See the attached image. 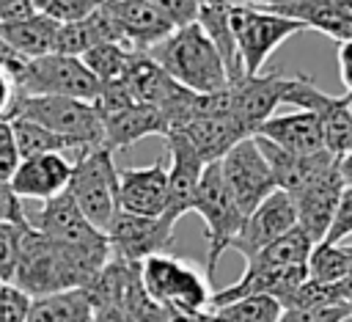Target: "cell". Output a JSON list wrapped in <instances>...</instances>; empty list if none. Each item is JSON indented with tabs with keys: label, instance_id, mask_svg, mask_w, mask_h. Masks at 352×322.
Instances as JSON below:
<instances>
[{
	"label": "cell",
	"instance_id": "6da1fadb",
	"mask_svg": "<svg viewBox=\"0 0 352 322\" xmlns=\"http://www.w3.org/2000/svg\"><path fill=\"white\" fill-rule=\"evenodd\" d=\"M110 259V248H69L58 245L33 226L22 234L19 261L11 286L25 292L30 300L55 292L82 289Z\"/></svg>",
	"mask_w": 352,
	"mask_h": 322
},
{
	"label": "cell",
	"instance_id": "7a4b0ae2",
	"mask_svg": "<svg viewBox=\"0 0 352 322\" xmlns=\"http://www.w3.org/2000/svg\"><path fill=\"white\" fill-rule=\"evenodd\" d=\"M154 61L182 88L192 94H212L228 85V72L223 66V58L209 41V36L198 28V22L176 28L160 44V55Z\"/></svg>",
	"mask_w": 352,
	"mask_h": 322
},
{
	"label": "cell",
	"instance_id": "3957f363",
	"mask_svg": "<svg viewBox=\"0 0 352 322\" xmlns=\"http://www.w3.org/2000/svg\"><path fill=\"white\" fill-rule=\"evenodd\" d=\"M8 118H28L33 124L47 127L50 132L72 140L80 154L102 149V118L94 110L91 102L80 99H66V96H25L16 94Z\"/></svg>",
	"mask_w": 352,
	"mask_h": 322
},
{
	"label": "cell",
	"instance_id": "277c9868",
	"mask_svg": "<svg viewBox=\"0 0 352 322\" xmlns=\"http://www.w3.org/2000/svg\"><path fill=\"white\" fill-rule=\"evenodd\" d=\"M140 281L148 297L170 311L192 316L209 308L212 300L209 278L195 264L179 256L170 253L148 256L146 261H140Z\"/></svg>",
	"mask_w": 352,
	"mask_h": 322
},
{
	"label": "cell",
	"instance_id": "5b68a950",
	"mask_svg": "<svg viewBox=\"0 0 352 322\" xmlns=\"http://www.w3.org/2000/svg\"><path fill=\"white\" fill-rule=\"evenodd\" d=\"M69 195L85 215V220L102 234L113 223L118 209V168L113 162V151L94 149L82 151L72 165V176L66 184Z\"/></svg>",
	"mask_w": 352,
	"mask_h": 322
},
{
	"label": "cell",
	"instance_id": "8992f818",
	"mask_svg": "<svg viewBox=\"0 0 352 322\" xmlns=\"http://www.w3.org/2000/svg\"><path fill=\"white\" fill-rule=\"evenodd\" d=\"M192 212H198L204 226H206V242H209V248H206V278L212 283V275H214V267H217L220 256L231 248V239L239 234V228L245 223L242 209L236 206L231 190L223 182L220 162L204 165V173H201L198 190H195V201H192Z\"/></svg>",
	"mask_w": 352,
	"mask_h": 322
},
{
	"label": "cell",
	"instance_id": "52a82bcc",
	"mask_svg": "<svg viewBox=\"0 0 352 322\" xmlns=\"http://www.w3.org/2000/svg\"><path fill=\"white\" fill-rule=\"evenodd\" d=\"M231 30L236 41V55L242 74L253 77L261 72L267 58L294 33L308 30L302 22L256 8V6H231Z\"/></svg>",
	"mask_w": 352,
	"mask_h": 322
},
{
	"label": "cell",
	"instance_id": "ba28073f",
	"mask_svg": "<svg viewBox=\"0 0 352 322\" xmlns=\"http://www.w3.org/2000/svg\"><path fill=\"white\" fill-rule=\"evenodd\" d=\"M99 91L96 77L85 69L80 58L50 52L41 58H33L16 83V94L25 96H66V99H80L91 102Z\"/></svg>",
	"mask_w": 352,
	"mask_h": 322
},
{
	"label": "cell",
	"instance_id": "9c48e42d",
	"mask_svg": "<svg viewBox=\"0 0 352 322\" xmlns=\"http://www.w3.org/2000/svg\"><path fill=\"white\" fill-rule=\"evenodd\" d=\"M220 173L226 187L231 190L236 206L242 209V215L248 217L267 195H272L278 190L275 176L256 143V138H242L239 143H234L220 160Z\"/></svg>",
	"mask_w": 352,
	"mask_h": 322
},
{
	"label": "cell",
	"instance_id": "30bf717a",
	"mask_svg": "<svg viewBox=\"0 0 352 322\" xmlns=\"http://www.w3.org/2000/svg\"><path fill=\"white\" fill-rule=\"evenodd\" d=\"M104 237L113 259L140 264L148 256L168 253V248L173 245V226L165 223L162 217H140V215L118 212L107 226Z\"/></svg>",
	"mask_w": 352,
	"mask_h": 322
},
{
	"label": "cell",
	"instance_id": "8fae6325",
	"mask_svg": "<svg viewBox=\"0 0 352 322\" xmlns=\"http://www.w3.org/2000/svg\"><path fill=\"white\" fill-rule=\"evenodd\" d=\"M102 11L113 22L118 39L138 52L162 44L176 30L151 0H102Z\"/></svg>",
	"mask_w": 352,
	"mask_h": 322
},
{
	"label": "cell",
	"instance_id": "7c38bea8",
	"mask_svg": "<svg viewBox=\"0 0 352 322\" xmlns=\"http://www.w3.org/2000/svg\"><path fill=\"white\" fill-rule=\"evenodd\" d=\"M36 231H41L44 237H50L58 245H69V248H107V237L94 228L85 215L80 212V206L74 204V198L69 195V190H60L58 195L47 198L41 204V212L36 217V223H30Z\"/></svg>",
	"mask_w": 352,
	"mask_h": 322
},
{
	"label": "cell",
	"instance_id": "4fadbf2b",
	"mask_svg": "<svg viewBox=\"0 0 352 322\" xmlns=\"http://www.w3.org/2000/svg\"><path fill=\"white\" fill-rule=\"evenodd\" d=\"M297 226V215H294V204L283 190H275L272 195H267L242 223L239 234L231 239V248L236 253L245 256V261L250 256H256L261 248H267L270 242H275L278 237H283L286 231H292Z\"/></svg>",
	"mask_w": 352,
	"mask_h": 322
},
{
	"label": "cell",
	"instance_id": "5bb4252c",
	"mask_svg": "<svg viewBox=\"0 0 352 322\" xmlns=\"http://www.w3.org/2000/svg\"><path fill=\"white\" fill-rule=\"evenodd\" d=\"M344 190V179L338 173V165H333L327 173H322L316 182H311L308 187L292 193V204H294V215H297V226L308 234V239L324 242L336 209H338V198Z\"/></svg>",
	"mask_w": 352,
	"mask_h": 322
},
{
	"label": "cell",
	"instance_id": "9a60e30c",
	"mask_svg": "<svg viewBox=\"0 0 352 322\" xmlns=\"http://www.w3.org/2000/svg\"><path fill=\"white\" fill-rule=\"evenodd\" d=\"M168 195H165V212L162 220L176 226V220L187 212H192L195 190L204 173V162L190 149V143L179 135H168Z\"/></svg>",
	"mask_w": 352,
	"mask_h": 322
},
{
	"label": "cell",
	"instance_id": "2e32d148",
	"mask_svg": "<svg viewBox=\"0 0 352 322\" xmlns=\"http://www.w3.org/2000/svg\"><path fill=\"white\" fill-rule=\"evenodd\" d=\"M168 195V160L146 168H118V209L140 217H162Z\"/></svg>",
	"mask_w": 352,
	"mask_h": 322
},
{
	"label": "cell",
	"instance_id": "e0dca14e",
	"mask_svg": "<svg viewBox=\"0 0 352 322\" xmlns=\"http://www.w3.org/2000/svg\"><path fill=\"white\" fill-rule=\"evenodd\" d=\"M264 11L297 19L305 28L322 30L338 44L352 41V0H280Z\"/></svg>",
	"mask_w": 352,
	"mask_h": 322
},
{
	"label": "cell",
	"instance_id": "ac0fdd59",
	"mask_svg": "<svg viewBox=\"0 0 352 322\" xmlns=\"http://www.w3.org/2000/svg\"><path fill=\"white\" fill-rule=\"evenodd\" d=\"M236 91V116L239 124L253 135L258 124H264L270 116H275V107L283 105L289 77L283 74H253L231 80Z\"/></svg>",
	"mask_w": 352,
	"mask_h": 322
},
{
	"label": "cell",
	"instance_id": "d6986e66",
	"mask_svg": "<svg viewBox=\"0 0 352 322\" xmlns=\"http://www.w3.org/2000/svg\"><path fill=\"white\" fill-rule=\"evenodd\" d=\"M256 138V135H253ZM272 176H275V184L278 190H283L286 195L308 187L311 182H316L322 173H327L333 165H336V157H330L327 151H316V154H289L278 146H272L270 140L264 138H256Z\"/></svg>",
	"mask_w": 352,
	"mask_h": 322
},
{
	"label": "cell",
	"instance_id": "ffe728a7",
	"mask_svg": "<svg viewBox=\"0 0 352 322\" xmlns=\"http://www.w3.org/2000/svg\"><path fill=\"white\" fill-rule=\"evenodd\" d=\"M69 176H72V162L63 154H41V157L19 160L8 184L19 198L47 201L60 190H66Z\"/></svg>",
	"mask_w": 352,
	"mask_h": 322
},
{
	"label": "cell",
	"instance_id": "44dd1931",
	"mask_svg": "<svg viewBox=\"0 0 352 322\" xmlns=\"http://www.w3.org/2000/svg\"><path fill=\"white\" fill-rule=\"evenodd\" d=\"M253 135L270 140L272 146H278V149H283L289 154H316V151H324V146H322V124L308 110L270 116L264 124L256 127Z\"/></svg>",
	"mask_w": 352,
	"mask_h": 322
},
{
	"label": "cell",
	"instance_id": "7402d4cb",
	"mask_svg": "<svg viewBox=\"0 0 352 322\" xmlns=\"http://www.w3.org/2000/svg\"><path fill=\"white\" fill-rule=\"evenodd\" d=\"M121 83L126 85V91H129V96H132L135 102L151 105V107H157V110H165V107H170L173 102H179V99H184L187 94H192V91L182 88V85H179L154 58H148L146 52H140V55L132 61V66H129V72H126V77H124Z\"/></svg>",
	"mask_w": 352,
	"mask_h": 322
},
{
	"label": "cell",
	"instance_id": "603a6c76",
	"mask_svg": "<svg viewBox=\"0 0 352 322\" xmlns=\"http://www.w3.org/2000/svg\"><path fill=\"white\" fill-rule=\"evenodd\" d=\"M102 129H104L102 149L116 154L118 149H129L148 135H165V121L157 107L135 102V105L102 118Z\"/></svg>",
	"mask_w": 352,
	"mask_h": 322
},
{
	"label": "cell",
	"instance_id": "cb8c5ba5",
	"mask_svg": "<svg viewBox=\"0 0 352 322\" xmlns=\"http://www.w3.org/2000/svg\"><path fill=\"white\" fill-rule=\"evenodd\" d=\"M168 135L184 138L204 165L217 162L234 143H239L242 138H250V132L239 121H223V118H190L182 129Z\"/></svg>",
	"mask_w": 352,
	"mask_h": 322
},
{
	"label": "cell",
	"instance_id": "d4e9b609",
	"mask_svg": "<svg viewBox=\"0 0 352 322\" xmlns=\"http://www.w3.org/2000/svg\"><path fill=\"white\" fill-rule=\"evenodd\" d=\"M198 28L209 36V41L214 44V50L223 58V66L228 72V80H239L242 74V63L236 55V41H234V30H231V3L226 0H204L195 17Z\"/></svg>",
	"mask_w": 352,
	"mask_h": 322
},
{
	"label": "cell",
	"instance_id": "484cf974",
	"mask_svg": "<svg viewBox=\"0 0 352 322\" xmlns=\"http://www.w3.org/2000/svg\"><path fill=\"white\" fill-rule=\"evenodd\" d=\"M104 41H121L113 22L107 19V14L102 11V6L85 17V19H77V22H66L58 28V36H55V52L60 55H72V58H82L88 50H94L96 44H104ZM124 44V41H121Z\"/></svg>",
	"mask_w": 352,
	"mask_h": 322
},
{
	"label": "cell",
	"instance_id": "4316f807",
	"mask_svg": "<svg viewBox=\"0 0 352 322\" xmlns=\"http://www.w3.org/2000/svg\"><path fill=\"white\" fill-rule=\"evenodd\" d=\"M58 22L33 14L28 19H16V22H6L0 25V39L8 41L19 55H25L28 61L41 58L55 52V36H58Z\"/></svg>",
	"mask_w": 352,
	"mask_h": 322
},
{
	"label": "cell",
	"instance_id": "83f0119b",
	"mask_svg": "<svg viewBox=\"0 0 352 322\" xmlns=\"http://www.w3.org/2000/svg\"><path fill=\"white\" fill-rule=\"evenodd\" d=\"M314 116L322 124V146L330 157H344L352 151V110H349V94L346 96H330L314 110Z\"/></svg>",
	"mask_w": 352,
	"mask_h": 322
},
{
	"label": "cell",
	"instance_id": "f1b7e54d",
	"mask_svg": "<svg viewBox=\"0 0 352 322\" xmlns=\"http://www.w3.org/2000/svg\"><path fill=\"white\" fill-rule=\"evenodd\" d=\"M94 305L82 289L55 292L47 297L30 300L28 322H91Z\"/></svg>",
	"mask_w": 352,
	"mask_h": 322
},
{
	"label": "cell",
	"instance_id": "f546056e",
	"mask_svg": "<svg viewBox=\"0 0 352 322\" xmlns=\"http://www.w3.org/2000/svg\"><path fill=\"white\" fill-rule=\"evenodd\" d=\"M314 242L308 239V234L294 226L292 231H286L283 237H278L275 242H270L267 248H261L256 256H250L245 261V267H258V270H286V267H305L308 256H311Z\"/></svg>",
	"mask_w": 352,
	"mask_h": 322
},
{
	"label": "cell",
	"instance_id": "4dcf8cb0",
	"mask_svg": "<svg viewBox=\"0 0 352 322\" xmlns=\"http://www.w3.org/2000/svg\"><path fill=\"white\" fill-rule=\"evenodd\" d=\"M140 52L132 50L129 44H121V41H104V44H96L94 50H88L80 61L85 63V69L96 77V83H121L132 66V61L138 58Z\"/></svg>",
	"mask_w": 352,
	"mask_h": 322
},
{
	"label": "cell",
	"instance_id": "1f68e13d",
	"mask_svg": "<svg viewBox=\"0 0 352 322\" xmlns=\"http://www.w3.org/2000/svg\"><path fill=\"white\" fill-rule=\"evenodd\" d=\"M8 121H11V132H14V143H16L19 160L41 157V154H63L69 149H77L72 140L50 132L41 124H33L28 118H8Z\"/></svg>",
	"mask_w": 352,
	"mask_h": 322
},
{
	"label": "cell",
	"instance_id": "d6a6232c",
	"mask_svg": "<svg viewBox=\"0 0 352 322\" xmlns=\"http://www.w3.org/2000/svg\"><path fill=\"white\" fill-rule=\"evenodd\" d=\"M352 270V245L341 242H316L305 261L308 281L316 283H338Z\"/></svg>",
	"mask_w": 352,
	"mask_h": 322
},
{
	"label": "cell",
	"instance_id": "836d02e7",
	"mask_svg": "<svg viewBox=\"0 0 352 322\" xmlns=\"http://www.w3.org/2000/svg\"><path fill=\"white\" fill-rule=\"evenodd\" d=\"M212 311L220 322H278L283 314L280 303L270 294L242 297V300H234V303L212 308Z\"/></svg>",
	"mask_w": 352,
	"mask_h": 322
},
{
	"label": "cell",
	"instance_id": "e575fe53",
	"mask_svg": "<svg viewBox=\"0 0 352 322\" xmlns=\"http://www.w3.org/2000/svg\"><path fill=\"white\" fill-rule=\"evenodd\" d=\"M99 6H102V0H33L36 14H41V17L58 22V25L85 19V17H91Z\"/></svg>",
	"mask_w": 352,
	"mask_h": 322
},
{
	"label": "cell",
	"instance_id": "d590c367",
	"mask_svg": "<svg viewBox=\"0 0 352 322\" xmlns=\"http://www.w3.org/2000/svg\"><path fill=\"white\" fill-rule=\"evenodd\" d=\"M28 226L0 223V281L3 283H11V278H14V270L19 261V248H22V234Z\"/></svg>",
	"mask_w": 352,
	"mask_h": 322
},
{
	"label": "cell",
	"instance_id": "8d00e7d4",
	"mask_svg": "<svg viewBox=\"0 0 352 322\" xmlns=\"http://www.w3.org/2000/svg\"><path fill=\"white\" fill-rule=\"evenodd\" d=\"M30 297L11 283L0 286V322H28Z\"/></svg>",
	"mask_w": 352,
	"mask_h": 322
},
{
	"label": "cell",
	"instance_id": "74e56055",
	"mask_svg": "<svg viewBox=\"0 0 352 322\" xmlns=\"http://www.w3.org/2000/svg\"><path fill=\"white\" fill-rule=\"evenodd\" d=\"M349 308L346 305H327V308H286L278 322H346Z\"/></svg>",
	"mask_w": 352,
	"mask_h": 322
},
{
	"label": "cell",
	"instance_id": "f35d334b",
	"mask_svg": "<svg viewBox=\"0 0 352 322\" xmlns=\"http://www.w3.org/2000/svg\"><path fill=\"white\" fill-rule=\"evenodd\" d=\"M349 234H352V184H344L338 209H336V217H333V226H330L324 242H341Z\"/></svg>",
	"mask_w": 352,
	"mask_h": 322
},
{
	"label": "cell",
	"instance_id": "ab89813d",
	"mask_svg": "<svg viewBox=\"0 0 352 322\" xmlns=\"http://www.w3.org/2000/svg\"><path fill=\"white\" fill-rule=\"evenodd\" d=\"M16 165H19V154H16L11 121L0 118V182H8L16 171Z\"/></svg>",
	"mask_w": 352,
	"mask_h": 322
},
{
	"label": "cell",
	"instance_id": "60d3db41",
	"mask_svg": "<svg viewBox=\"0 0 352 322\" xmlns=\"http://www.w3.org/2000/svg\"><path fill=\"white\" fill-rule=\"evenodd\" d=\"M151 3L173 22V28H184L195 22L198 8H201V0H151Z\"/></svg>",
	"mask_w": 352,
	"mask_h": 322
},
{
	"label": "cell",
	"instance_id": "b9f144b4",
	"mask_svg": "<svg viewBox=\"0 0 352 322\" xmlns=\"http://www.w3.org/2000/svg\"><path fill=\"white\" fill-rule=\"evenodd\" d=\"M0 223H16V226H28V215L22 206V198L11 190L8 182H0Z\"/></svg>",
	"mask_w": 352,
	"mask_h": 322
},
{
	"label": "cell",
	"instance_id": "7bdbcfd3",
	"mask_svg": "<svg viewBox=\"0 0 352 322\" xmlns=\"http://www.w3.org/2000/svg\"><path fill=\"white\" fill-rule=\"evenodd\" d=\"M28 58L25 55H19L8 41H3L0 39V74H6L14 85L22 80V74H25V69H28Z\"/></svg>",
	"mask_w": 352,
	"mask_h": 322
},
{
	"label": "cell",
	"instance_id": "ee69618b",
	"mask_svg": "<svg viewBox=\"0 0 352 322\" xmlns=\"http://www.w3.org/2000/svg\"><path fill=\"white\" fill-rule=\"evenodd\" d=\"M33 14H36L33 0H0V25L16 22V19H28Z\"/></svg>",
	"mask_w": 352,
	"mask_h": 322
},
{
	"label": "cell",
	"instance_id": "f6af8a7d",
	"mask_svg": "<svg viewBox=\"0 0 352 322\" xmlns=\"http://www.w3.org/2000/svg\"><path fill=\"white\" fill-rule=\"evenodd\" d=\"M338 72H341V80L346 85V94L352 96V41L338 44Z\"/></svg>",
	"mask_w": 352,
	"mask_h": 322
},
{
	"label": "cell",
	"instance_id": "bcb514c9",
	"mask_svg": "<svg viewBox=\"0 0 352 322\" xmlns=\"http://www.w3.org/2000/svg\"><path fill=\"white\" fill-rule=\"evenodd\" d=\"M91 322H135V319L121 305H104V308H94Z\"/></svg>",
	"mask_w": 352,
	"mask_h": 322
},
{
	"label": "cell",
	"instance_id": "7dc6e473",
	"mask_svg": "<svg viewBox=\"0 0 352 322\" xmlns=\"http://www.w3.org/2000/svg\"><path fill=\"white\" fill-rule=\"evenodd\" d=\"M14 99H16V85L6 74H0V118H8Z\"/></svg>",
	"mask_w": 352,
	"mask_h": 322
},
{
	"label": "cell",
	"instance_id": "c3c4849f",
	"mask_svg": "<svg viewBox=\"0 0 352 322\" xmlns=\"http://www.w3.org/2000/svg\"><path fill=\"white\" fill-rule=\"evenodd\" d=\"M336 165H338V173L344 179V184H352V151H346L344 157H338Z\"/></svg>",
	"mask_w": 352,
	"mask_h": 322
},
{
	"label": "cell",
	"instance_id": "681fc988",
	"mask_svg": "<svg viewBox=\"0 0 352 322\" xmlns=\"http://www.w3.org/2000/svg\"><path fill=\"white\" fill-rule=\"evenodd\" d=\"M187 322H220L217 316H214V311L209 308V311H201V314H195V316H190Z\"/></svg>",
	"mask_w": 352,
	"mask_h": 322
},
{
	"label": "cell",
	"instance_id": "f907efd6",
	"mask_svg": "<svg viewBox=\"0 0 352 322\" xmlns=\"http://www.w3.org/2000/svg\"><path fill=\"white\" fill-rule=\"evenodd\" d=\"M226 3H231V6H253V0H226Z\"/></svg>",
	"mask_w": 352,
	"mask_h": 322
},
{
	"label": "cell",
	"instance_id": "816d5d0a",
	"mask_svg": "<svg viewBox=\"0 0 352 322\" xmlns=\"http://www.w3.org/2000/svg\"><path fill=\"white\" fill-rule=\"evenodd\" d=\"M346 308H349V316H352V303H349V305H346Z\"/></svg>",
	"mask_w": 352,
	"mask_h": 322
},
{
	"label": "cell",
	"instance_id": "f5cc1de1",
	"mask_svg": "<svg viewBox=\"0 0 352 322\" xmlns=\"http://www.w3.org/2000/svg\"><path fill=\"white\" fill-rule=\"evenodd\" d=\"M349 110H352V96H349Z\"/></svg>",
	"mask_w": 352,
	"mask_h": 322
},
{
	"label": "cell",
	"instance_id": "db71d44e",
	"mask_svg": "<svg viewBox=\"0 0 352 322\" xmlns=\"http://www.w3.org/2000/svg\"><path fill=\"white\" fill-rule=\"evenodd\" d=\"M0 286H3V281H0Z\"/></svg>",
	"mask_w": 352,
	"mask_h": 322
}]
</instances>
